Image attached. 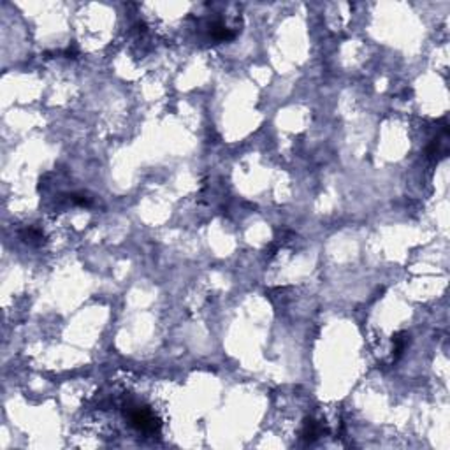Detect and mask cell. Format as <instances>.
Listing matches in <instances>:
<instances>
[{
  "label": "cell",
  "mask_w": 450,
  "mask_h": 450,
  "mask_svg": "<svg viewBox=\"0 0 450 450\" xmlns=\"http://www.w3.org/2000/svg\"><path fill=\"white\" fill-rule=\"evenodd\" d=\"M394 343H396V355H401L403 350H405V347H406V343H408V336H406L405 332L397 334L396 338H394Z\"/></svg>",
  "instance_id": "cell-4"
},
{
  "label": "cell",
  "mask_w": 450,
  "mask_h": 450,
  "mask_svg": "<svg viewBox=\"0 0 450 450\" xmlns=\"http://www.w3.org/2000/svg\"><path fill=\"white\" fill-rule=\"evenodd\" d=\"M211 37L213 39H216V41H230V39H234V32L232 30H229V28L225 27V25H222V23H215L211 27Z\"/></svg>",
  "instance_id": "cell-2"
},
{
  "label": "cell",
  "mask_w": 450,
  "mask_h": 450,
  "mask_svg": "<svg viewBox=\"0 0 450 450\" xmlns=\"http://www.w3.org/2000/svg\"><path fill=\"white\" fill-rule=\"evenodd\" d=\"M128 419H130V424H132L134 428L139 429L141 432H146V434H153V432L159 431V428H160L159 420L155 419L153 413H151L148 408H141V406L134 408V410L128 413Z\"/></svg>",
  "instance_id": "cell-1"
},
{
  "label": "cell",
  "mask_w": 450,
  "mask_h": 450,
  "mask_svg": "<svg viewBox=\"0 0 450 450\" xmlns=\"http://www.w3.org/2000/svg\"><path fill=\"white\" fill-rule=\"evenodd\" d=\"M318 434H320V426H318L315 420H306L303 436H305L308 441H313L315 438H318Z\"/></svg>",
  "instance_id": "cell-3"
}]
</instances>
